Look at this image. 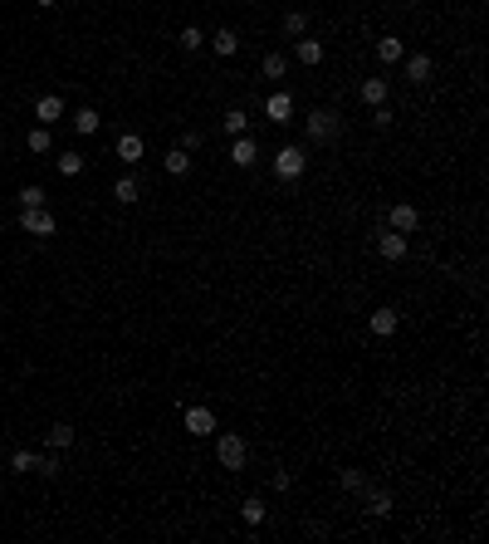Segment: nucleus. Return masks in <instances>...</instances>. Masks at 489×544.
Instances as JSON below:
<instances>
[{
    "label": "nucleus",
    "instance_id": "18",
    "mask_svg": "<svg viewBox=\"0 0 489 544\" xmlns=\"http://www.w3.org/2000/svg\"><path fill=\"white\" fill-rule=\"evenodd\" d=\"M293 54H298V64H318L323 59V44L318 39H293Z\"/></svg>",
    "mask_w": 489,
    "mask_h": 544
},
{
    "label": "nucleus",
    "instance_id": "13",
    "mask_svg": "<svg viewBox=\"0 0 489 544\" xmlns=\"http://www.w3.org/2000/svg\"><path fill=\"white\" fill-rule=\"evenodd\" d=\"M265 113H269V123H293L289 113H293V99L289 94H274L269 104H265Z\"/></svg>",
    "mask_w": 489,
    "mask_h": 544
},
{
    "label": "nucleus",
    "instance_id": "6",
    "mask_svg": "<svg viewBox=\"0 0 489 544\" xmlns=\"http://www.w3.org/2000/svg\"><path fill=\"white\" fill-rule=\"evenodd\" d=\"M113 152H118V162H127V167H137V162H142V152H147V147H142V137H137V132H122V137H118V147H113Z\"/></svg>",
    "mask_w": 489,
    "mask_h": 544
},
{
    "label": "nucleus",
    "instance_id": "35",
    "mask_svg": "<svg viewBox=\"0 0 489 544\" xmlns=\"http://www.w3.org/2000/svg\"><path fill=\"white\" fill-rule=\"evenodd\" d=\"M372 128H391V113H387V104H382V109H372Z\"/></svg>",
    "mask_w": 489,
    "mask_h": 544
},
{
    "label": "nucleus",
    "instance_id": "34",
    "mask_svg": "<svg viewBox=\"0 0 489 544\" xmlns=\"http://www.w3.org/2000/svg\"><path fill=\"white\" fill-rule=\"evenodd\" d=\"M177 147H186V152H196V147H201V128H186V132H182V142H177Z\"/></svg>",
    "mask_w": 489,
    "mask_h": 544
},
{
    "label": "nucleus",
    "instance_id": "25",
    "mask_svg": "<svg viewBox=\"0 0 489 544\" xmlns=\"http://www.w3.org/2000/svg\"><path fill=\"white\" fill-rule=\"evenodd\" d=\"M98 123H103V113H98V109H79V113H74V128H79V132H98Z\"/></svg>",
    "mask_w": 489,
    "mask_h": 544
},
{
    "label": "nucleus",
    "instance_id": "2",
    "mask_svg": "<svg viewBox=\"0 0 489 544\" xmlns=\"http://www.w3.org/2000/svg\"><path fill=\"white\" fill-rule=\"evenodd\" d=\"M245 456H250V446H245V436H235V432H220V441H215V461H220L225 471H240V466H245Z\"/></svg>",
    "mask_w": 489,
    "mask_h": 544
},
{
    "label": "nucleus",
    "instance_id": "1",
    "mask_svg": "<svg viewBox=\"0 0 489 544\" xmlns=\"http://www.w3.org/2000/svg\"><path fill=\"white\" fill-rule=\"evenodd\" d=\"M338 132H343V113L338 109H313L308 113V137H313L318 147L338 142Z\"/></svg>",
    "mask_w": 489,
    "mask_h": 544
},
{
    "label": "nucleus",
    "instance_id": "36",
    "mask_svg": "<svg viewBox=\"0 0 489 544\" xmlns=\"http://www.w3.org/2000/svg\"><path fill=\"white\" fill-rule=\"evenodd\" d=\"M34 5H39V10H54V5H59V0H34Z\"/></svg>",
    "mask_w": 489,
    "mask_h": 544
},
{
    "label": "nucleus",
    "instance_id": "32",
    "mask_svg": "<svg viewBox=\"0 0 489 544\" xmlns=\"http://www.w3.org/2000/svg\"><path fill=\"white\" fill-rule=\"evenodd\" d=\"M338 481H343V490H367V476L362 471H343Z\"/></svg>",
    "mask_w": 489,
    "mask_h": 544
},
{
    "label": "nucleus",
    "instance_id": "28",
    "mask_svg": "<svg viewBox=\"0 0 489 544\" xmlns=\"http://www.w3.org/2000/svg\"><path fill=\"white\" fill-rule=\"evenodd\" d=\"M245 128H250V118H245V109H230V113H225V132H235V137H245Z\"/></svg>",
    "mask_w": 489,
    "mask_h": 544
},
{
    "label": "nucleus",
    "instance_id": "12",
    "mask_svg": "<svg viewBox=\"0 0 489 544\" xmlns=\"http://www.w3.org/2000/svg\"><path fill=\"white\" fill-rule=\"evenodd\" d=\"M255 157H260V147H255L250 137H235V147H230V162H235V167H255Z\"/></svg>",
    "mask_w": 489,
    "mask_h": 544
},
{
    "label": "nucleus",
    "instance_id": "17",
    "mask_svg": "<svg viewBox=\"0 0 489 544\" xmlns=\"http://www.w3.org/2000/svg\"><path fill=\"white\" fill-rule=\"evenodd\" d=\"M44 441H49V451H64V446H74V427H69V422H54Z\"/></svg>",
    "mask_w": 489,
    "mask_h": 544
},
{
    "label": "nucleus",
    "instance_id": "7",
    "mask_svg": "<svg viewBox=\"0 0 489 544\" xmlns=\"http://www.w3.org/2000/svg\"><path fill=\"white\" fill-rule=\"evenodd\" d=\"M186 432H191V436H210V432H215V412H210V407H186Z\"/></svg>",
    "mask_w": 489,
    "mask_h": 544
},
{
    "label": "nucleus",
    "instance_id": "15",
    "mask_svg": "<svg viewBox=\"0 0 489 544\" xmlns=\"http://www.w3.org/2000/svg\"><path fill=\"white\" fill-rule=\"evenodd\" d=\"M210 44H215V54H220V59H230V54L240 49V35H235V30H215V35H210Z\"/></svg>",
    "mask_w": 489,
    "mask_h": 544
},
{
    "label": "nucleus",
    "instance_id": "10",
    "mask_svg": "<svg viewBox=\"0 0 489 544\" xmlns=\"http://www.w3.org/2000/svg\"><path fill=\"white\" fill-rule=\"evenodd\" d=\"M377 250H382V260H401V255H406V235L382 230V235H377Z\"/></svg>",
    "mask_w": 489,
    "mask_h": 544
},
{
    "label": "nucleus",
    "instance_id": "23",
    "mask_svg": "<svg viewBox=\"0 0 489 544\" xmlns=\"http://www.w3.org/2000/svg\"><path fill=\"white\" fill-rule=\"evenodd\" d=\"M284 69H289L284 54H265V59H260V74H265V79H284Z\"/></svg>",
    "mask_w": 489,
    "mask_h": 544
},
{
    "label": "nucleus",
    "instance_id": "30",
    "mask_svg": "<svg viewBox=\"0 0 489 544\" xmlns=\"http://www.w3.org/2000/svg\"><path fill=\"white\" fill-rule=\"evenodd\" d=\"M34 466H39L34 451H15V456H10V471H34Z\"/></svg>",
    "mask_w": 489,
    "mask_h": 544
},
{
    "label": "nucleus",
    "instance_id": "20",
    "mask_svg": "<svg viewBox=\"0 0 489 544\" xmlns=\"http://www.w3.org/2000/svg\"><path fill=\"white\" fill-rule=\"evenodd\" d=\"M367 324H372V333H377V338H387V333H396V309H377Z\"/></svg>",
    "mask_w": 489,
    "mask_h": 544
},
{
    "label": "nucleus",
    "instance_id": "22",
    "mask_svg": "<svg viewBox=\"0 0 489 544\" xmlns=\"http://www.w3.org/2000/svg\"><path fill=\"white\" fill-rule=\"evenodd\" d=\"M367 515H382V520L391 515V495L387 490H367Z\"/></svg>",
    "mask_w": 489,
    "mask_h": 544
},
{
    "label": "nucleus",
    "instance_id": "29",
    "mask_svg": "<svg viewBox=\"0 0 489 544\" xmlns=\"http://www.w3.org/2000/svg\"><path fill=\"white\" fill-rule=\"evenodd\" d=\"M30 152H49V128H30Z\"/></svg>",
    "mask_w": 489,
    "mask_h": 544
},
{
    "label": "nucleus",
    "instance_id": "4",
    "mask_svg": "<svg viewBox=\"0 0 489 544\" xmlns=\"http://www.w3.org/2000/svg\"><path fill=\"white\" fill-rule=\"evenodd\" d=\"M387 225H391V230H396V235H411V230L421 225V211H416L411 202H396V206H391V211H387Z\"/></svg>",
    "mask_w": 489,
    "mask_h": 544
},
{
    "label": "nucleus",
    "instance_id": "19",
    "mask_svg": "<svg viewBox=\"0 0 489 544\" xmlns=\"http://www.w3.org/2000/svg\"><path fill=\"white\" fill-rule=\"evenodd\" d=\"M162 162H167V172H172V177H182V172H191V152H186V147H172V152H167Z\"/></svg>",
    "mask_w": 489,
    "mask_h": 544
},
{
    "label": "nucleus",
    "instance_id": "14",
    "mask_svg": "<svg viewBox=\"0 0 489 544\" xmlns=\"http://www.w3.org/2000/svg\"><path fill=\"white\" fill-rule=\"evenodd\" d=\"M377 59H382V64L406 59V49H401V39H396V35H382V39H377Z\"/></svg>",
    "mask_w": 489,
    "mask_h": 544
},
{
    "label": "nucleus",
    "instance_id": "8",
    "mask_svg": "<svg viewBox=\"0 0 489 544\" xmlns=\"http://www.w3.org/2000/svg\"><path fill=\"white\" fill-rule=\"evenodd\" d=\"M34 118H39V128L59 123V118H64V99H59V94H44V99L34 104Z\"/></svg>",
    "mask_w": 489,
    "mask_h": 544
},
{
    "label": "nucleus",
    "instance_id": "16",
    "mask_svg": "<svg viewBox=\"0 0 489 544\" xmlns=\"http://www.w3.org/2000/svg\"><path fill=\"white\" fill-rule=\"evenodd\" d=\"M431 69H436V64H431L426 54H411V59H406V79H411V84H426Z\"/></svg>",
    "mask_w": 489,
    "mask_h": 544
},
{
    "label": "nucleus",
    "instance_id": "11",
    "mask_svg": "<svg viewBox=\"0 0 489 544\" xmlns=\"http://www.w3.org/2000/svg\"><path fill=\"white\" fill-rule=\"evenodd\" d=\"M137 197H142V182H137V177H118V182H113V202L132 206Z\"/></svg>",
    "mask_w": 489,
    "mask_h": 544
},
{
    "label": "nucleus",
    "instance_id": "21",
    "mask_svg": "<svg viewBox=\"0 0 489 544\" xmlns=\"http://www.w3.org/2000/svg\"><path fill=\"white\" fill-rule=\"evenodd\" d=\"M54 172H59V177H79V172H84V157H79V152H64V157H54Z\"/></svg>",
    "mask_w": 489,
    "mask_h": 544
},
{
    "label": "nucleus",
    "instance_id": "31",
    "mask_svg": "<svg viewBox=\"0 0 489 544\" xmlns=\"http://www.w3.org/2000/svg\"><path fill=\"white\" fill-rule=\"evenodd\" d=\"M201 44H205V35H201L196 25H186V30H182V49L191 54V49H201Z\"/></svg>",
    "mask_w": 489,
    "mask_h": 544
},
{
    "label": "nucleus",
    "instance_id": "26",
    "mask_svg": "<svg viewBox=\"0 0 489 544\" xmlns=\"http://www.w3.org/2000/svg\"><path fill=\"white\" fill-rule=\"evenodd\" d=\"M284 35H293V39L308 35V15H303V10H289V15H284Z\"/></svg>",
    "mask_w": 489,
    "mask_h": 544
},
{
    "label": "nucleus",
    "instance_id": "3",
    "mask_svg": "<svg viewBox=\"0 0 489 544\" xmlns=\"http://www.w3.org/2000/svg\"><path fill=\"white\" fill-rule=\"evenodd\" d=\"M303 162H308V157H303V147H279V152H274V172H279V177H284V182H293V177H303Z\"/></svg>",
    "mask_w": 489,
    "mask_h": 544
},
{
    "label": "nucleus",
    "instance_id": "27",
    "mask_svg": "<svg viewBox=\"0 0 489 544\" xmlns=\"http://www.w3.org/2000/svg\"><path fill=\"white\" fill-rule=\"evenodd\" d=\"M240 515H245V525H260V520H265V500H260V495H250V500L240 505Z\"/></svg>",
    "mask_w": 489,
    "mask_h": 544
},
{
    "label": "nucleus",
    "instance_id": "9",
    "mask_svg": "<svg viewBox=\"0 0 489 544\" xmlns=\"http://www.w3.org/2000/svg\"><path fill=\"white\" fill-rule=\"evenodd\" d=\"M357 94H362V104H367V109H382V104H387V94H391V84H387V79H362V89H357Z\"/></svg>",
    "mask_w": 489,
    "mask_h": 544
},
{
    "label": "nucleus",
    "instance_id": "33",
    "mask_svg": "<svg viewBox=\"0 0 489 544\" xmlns=\"http://www.w3.org/2000/svg\"><path fill=\"white\" fill-rule=\"evenodd\" d=\"M39 476H59V451H49V456H39V466H34Z\"/></svg>",
    "mask_w": 489,
    "mask_h": 544
},
{
    "label": "nucleus",
    "instance_id": "24",
    "mask_svg": "<svg viewBox=\"0 0 489 544\" xmlns=\"http://www.w3.org/2000/svg\"><path fill=\"white\" fill-rule=\"evenodd\" d=\"M20 211H34V206H44V187H20Z\"/></svg>",
    "mask_w": 489,
    "mask_h": 544
},
{
    "label": "nucleus",
    "instance_id": "5",
    "mask_svg": "<svg viewBox=\"0 0 489 544\" xmlns=\"http://www.w3.org/2000/svg\"><path fill=\"white\" fill-rule=\"evenodd\" d=\"M20 230H25V235H39V240H44V235H54V216H49L44 206H34V211H20Z\"/></svg>",
    "mask_w": 489,
    "mask_h": 544
}]
</instances>
